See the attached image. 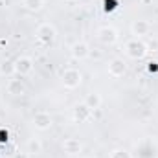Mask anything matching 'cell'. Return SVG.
<instances>
[{
	"instance_id": "18",
	"label": "cell",
	"mask_w": 158,
	"mask_h": 158,
	"mask_svg": "<svg viewBox=\"0 0 158 158\" xmlns=\"http://www.w3.org/2000/svg\"><path fill=\"white\" fill-rule=\"evenodd\" d=\"M143 42H145L147 53H149V52H158V39L156 37H149V39H145Z\"/></svg>"
},
{
	"instance_id": "27",
	"label": "cell",
	"mask_w": 158,
	"mask_h": 158,
	"mask_svg": "<svg viewBox=\"0 0 158 158\" xmlns=\"http://www.w3.org/2000/svg\"><path fill=\"white\" fill-rule=\"evenodd\" d=\"M156 158H158V156H156Z\"/></svg>"
},
{
	"instance_id": "4",
	"label": "cell",
	"mask_w": 158,
	"mask_h": 158,
	"mask_svg": "<svg viewBox=\"0 0 158 158\" xmlns=\"http://www.w3.org/2000/svg\"><path fill=\"white\" fill-rule=\"evenodd\" d=\"M55 28L50 24V22H44L37 28V39L42 42V44H52L55 40Z\"/></svg>"
},
{
	"instance_id": "11",
	"label": "cell",
	"mask_w": 158,
	"mask_h": 158,
	"mask_svg": "<svg viewBox=\"0 0 158 158\" xmlns=\"http://www.w3.org/2000/svg\"><path fill=\"white\" fill-rule=\"evenodd\" d=\"M63 149H64V153H68V155H77L79 151L83 149V145H81V142H79L77 138H66V140L63 142Z\"/></svg>"
},
{
	"instance_id": "21",
	"label": "cell",
	"mask_w": 158,
	"mask_h": 158,
	"mask_svg": "<svg viewBox=\"0 0 158 158\" xmlns=\"http://www.w3.org/2000/svg\"><path fill=\"white\" fill-rule=\"evenodd\" d=\"M7 138H9V132L6 129H0V143H6Z\"/></svg>"
},
{
	"instance_id": "24",
	"label": "cell",
	"mask_w": 158,
	"mask_h": 158,
	"mask_svg": "<svg viewBox=\"0 0 158 158\" xmlns=\"http://www.w3.org/2000/svg\"><path fill=\"white\" fill-rule=\"evenodd\" d=\"M15 158H30V156H28L26 153H17V155H15Z\"/></svg>"
},
{
	"instance_id": "12",
	"label": "cell",
	"mask_w": 158,
	"mask_h": 158,
	"mask_svg": "<svg viewBox=\"0 0 158 158\" xmlns=\"http://www.w3.org/2000/svg\"><path fill=\"white\" fill-rule=\"evenodd\" d=\"M24 90H26V86H24L22 79H9L7 81V92L11 96H22Z\"/></svg>"
},
{
	"instance_id": "22",
	"label": "cell",
	"mask_w": 158,
	"mask_h": 158,
	"mask_svg": "<svg viewBox=\"0 0 158 158\" xmlns=\"http://www.w3.org/2000/svg\"><path fill=\"white\" fill-rule=\"evenodd\" d=\"M147 68H149V72H153V74H156V72H158V63H156V61H151Z\"/></svg>"
},
{
	"instance_id": "19",
	"label": "cell",
	"mask_w": 158,
	"mask_h": 158,
	"mask_svg": "<svg viewBox=\"0 0 158 158\" xmlns=\"http://www.w3.org/2000/svg\"><path fill=\"white\" fill-rule=\"evenodd\" d=\"M110 158H132V156H131V153L125 151V149H116V151H112Z\"/></svg>"
},
{
	"instance_id": "26",
	"label": "cell",
	"mask_w": 158,
	"mask_h": 158,
	"mask_svg": "<svg viewBox=\"0 0 158 158\" xmlns=\"http://www.w3.org/2000/svg\"><path fill=\"white\" fill-rule=\"evenodd\" d=\"M70 2H74V0H70Z\"/></svg>"
},
{
	"instance_id": "16",
	"label": "cell",
	"mask_w": 158,
	"mask_h": 158,
	"mask_svg": "<svg viewBox=\"0 0 158 158\" xmlns=\"http://www.w3.org/2000/svg\"><path fill=\"white\" fill-rule=\"evenodd\" d=\"M40 151H42V143H40L39 138H31L30 142H28V153H31V155H39Z\"/></svg>"
},
{
	"instance_id": "23",
	"label": "cell",
	"mask_w": 158,
	"mask_h": 158,
	"mask_svg": "<svg viewBox=\"0 0 158 158\" xmlns=\"http://www.w3.org/2000/svg\"><path fill=\"white\" fill-rule=\"evenodd\" d=\"M88 55H90L92 59H101V57H103V53H101V52H98V50H94V52H90Z\"/></svg>"
},
{
	"instance_id": "8",
	"label": "cell",
	"mask_w": 158,
	"mask_h": 158,
	"mask_svg": "<svg viewBox=\"0 0 158 158\" xmlns=\"http://www.w3.org/2000/svg\"><path fill=\"white\" fill-rule=\"evenodd\" d=\"M109 74L112 76V77H123L125 74H127V63L123 61V59H112L110 63H109Z\"/></svg>"
},
{
	"instance_id": "6",
	"label": "cell",
	"mask_w": 158,
	"mask_h": 158,
	"mask_svg": "<svg viewBox=\"0 0 158 158\" xmlns=\"http://www.w3.org/2000/svg\"><path fill=\"white\" fill-rule=\"evenodd\" d=\"M15 70H17L19 76H30V74L33 72V61H31L30 57L22 55V57H19V59L15 61Z\"/></svg>"
},
{
	"instance_id": "25",
	"label": "cell",
	"mask_w": 158,
	"mask_h": 158,
	"mask_svg": "<svg viewBox=\"0 0 158 158\" xmlns=\"http://www.w3.org/2000/svg\"><path fill=\"white\" fill-rule=\"evenodd\" d=\"M83 158H92V156H83Z\"/></svg>"
},
{
	"instance_id": "7",
	"label": "cell",
	"mask_w": 158,
	"mask_h": 158,
	"mask_svg": "<svg viewBox=\"0 0 158 158\" xmlns=\"http://www.w3.org/2000/svg\"><path fill=\"white\" fill-rule=\"evenodd\" d=\"M72 116H74V121L76 123H85L92 118V110L85 105V103H77L72 110Z\"/></svg>"
},
{
	"instance_id": "1",
	"label": "cell",
	"mask_w": 158,
	"mask_h": 158,
	"mask_svg": "<svg viewBox=\"0 0 158 158\" xmlns=\"http://www.w3.org/2000/svg\"><path fill=\"white\" fill-rule=\"evenodd\" d=\"M125 52L131 59H143L147 55V48H145V42L140 39H132L125 44Z\"/></svg>"
},
{
	"instance_id": "20",
	"label": "cell",
	"mask_w": 158,
	"mask_h": 158,
	"mask_svg": "<svg viewBox=\"0 0 158 158\" xmlns=\"http://www.w3.org/2000/svg\"><path fill=\"white\" fill-rule=\"evenodd\" d=\"M118 7V0H105V9L107 11H114Z\"/></svg>"
},
{
	"instance_id": "3",
	"label": "cell",
	"mask_w": 158,
	"mask_h": 158,
	"mask_svg": "<svg viewBox=\"0 0 158 158\" xmlns=\"http://www.w3.org/2000/svg\"><path fill=\"white\" fill-rule=\"evenodd\" d=\"M118 39H119L118 30H116V28H112V26H101V28L98 30V40H99V42H103V44H107V46L116 44Z\"/></svg>"
},
{
	"instance_id": "2",
	"label": "cell",
	"mask_w": 158,
	"mask_h": 158,
	"mask_svg": "<svg viewBox=\"0 0 158 158\" xmlns=\"http://www.w3.org/2000/svg\"><path fill=\"white\" fill-rule=\"evenodd\" d=\"M81 81H83V74H81L79 70H76V68H68V70H64L63 76H61L63 86H64V88H70V90L77 88L79 85H81Z\"/></svg>"
},
{
	"instance_id": "15",
	"label": "cell",
	"mask_w": 158,
	"mask_h": 158,
	"mask_svg": "<svg viewBox=\"0 0 158 158\" xmlns=\"http://www.w3.org/2000/svg\"><path fill=\"white\" fill-rule=\"evenodd\" d=\"M0 74L6 76V77H11L13 74H17V70H15V61H11V59L2 61V63H0Z\"/></svg>"
},
{
	"instance_id": "5",
	"label": "cell",
	"mask_w": 158,
	"mask_h": 158,
	"mask_svg": "<svg viewBox=\"0 0 158 158\" xmlns=\"http://www.w3.org/2000/svg\"><path fill=\"white\" fill-rule=\"evenodd\" d=\"M31 121H33V127H35V129H39V131H48V129L52 127V123H53L52 116H50L48 112H44V110L35 112Z\"/></svg>"
},
{
	"instance_id": "14",
	"label": "cell",
	"mask_w": 158,
	"mask_h": 158,
	"mask_svg": "<svg viewBox=\"0 0 158 158\" xmlns=\"http://www.w3.org/2000/svg\"><path fill=\"white\" fill-rule=\"evenodd\" d=\"M153 155H155V145L149 140H145L138 145V156L140 158H153Z\"/></svg>"
},
{
	"instance_id": "13",
	"label": "cell",
	"mask_w": 158,
	"mask_h": 158,
	"mask_svg": "<svg viewBox=\"0 0 158 158\" xmlns=\"http://www.w3.org/2000/svg\"><path fill=\"white\" fill-rule=\"evenodd\" d=\"M92 112L94 110H99V107H101V96L98 94V92H90V94H86V98H85V101H83Z\"/></svg>"
},
{
	"instance_id": "10",
	"label": "cell",
	"mask_w": 158,
	"mask_h": 158,
	"mask_svg": "<svg viewBox=\"0 0 158 158\" xmlns=\"http://www.w3.org/2000/svg\"><path fill=\"white\" fill-rule=\"evenodd\" d=\"M70 52H72L74 59H85V57H88L90 48H88V44H86L85 40H77V42H74V44H72Z\"/></svg>"
},
{
	"instance_id": "9",
	"label": "cell",
	"mask_w": 158,
	"mask_h": 158,
	"mask_svg": "<svg viewBox=\"0 0 158 158\" xmlns=\"http://www.w3.org/2000/svg\"><path fill=\"white\" fill-rule=\"evenodd\" d=\"M131 31H132V35H136V37H145V35H149V31H151V24H149L147 20H143V19L134 20V22L131 24Z\"/></svg>"
},
{
	"instance_id": "17",
	"label": "cell",
	"mask_w": 158,
	"mask_h": 158,
	"mask_svg": "<svg viewBox=\"0 0 158 158\" xmlns=\"http://www.w3.org/2000/svg\"><path fill=\"white\" fill-rule=\"evenodd\" d=\"M22 6L30 11H39L44 6V0H22Z\"/></svg>"
}]
</instances>
